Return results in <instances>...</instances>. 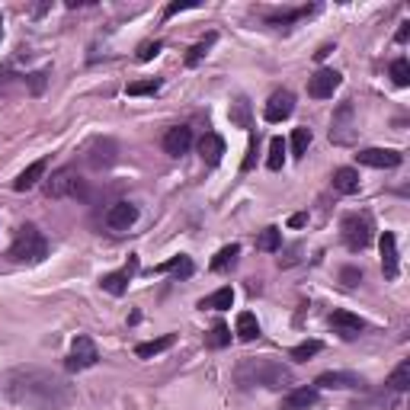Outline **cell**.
Returning a JSON list of instances; mask_svg holds the SVG:
<instances>
[{
	"label": "cell",
	"mask_w": 410,
	"mask_h": 410,
	"mask_svg": "<svg viewBox=\"0 0 410 410\" xmlns=\"http://www.w3.org/2000/svg\"><path fill=\"white\" fill-rule=\"evenodd\" d=\"M3 391L10 401L23 404V407L35 410H65L74 401V391L61 375L49 372V368L35 366H19L13 372H7L3 378Z\"/></svg>",
	"instance_id": "6da1fadb"
},
{
	"label": "cell",
	"mask_w": 410,
	"mask_h": 410,
	"mask_svg": "<svg viewBox=\"0 0 410 410\" xmlns=\"http://www.w3.org/2000/svg\"><path fill=\"white\" fill-rule=\"evenodd\" d=\"M241 388H289L292 385V368L276 359H244L234 372Z\"/></svg>",
	"instance_id": "7a4b0ae2"
},
{
	"label": "cell",
	"mask_w": 410,
	"mask_h": 410,
	"mask_svg": "<svg viewBox=\"0 0 410 410\" xmlns=\"http://www.w3.org/2000/svg\"><path fill=\"white\" fill-rule=\"evenodd\" d=\"M45 253H49V241L42 237V231L35 225H23L13 237V244H10L7 257L13 263H42Z\"/></svg>",
	"instance_id": "3957f363"
},
{
	"label": "cell",
	"mask_w": 410,
	"mask_h": 410,
	"mask_svg": "<svg viewBox=\"0 0 410 410\" xmlns=\"http://www.w3.org/2000/svg\"><path fill=\"white\" fill-rule=\"evenodd\" d=\"M340 231H343V244L350 247L352 253L366 250L368 244H372V234H375L372 218H368L366 212H350V215L340 221Z\"/></svg>",
	"instance_id": "277c9868"
},
{
	"label": "cell",
	"mask_w": 410,
	"mask_h": 410,
	"mask_svg": "<svg viewBox=\"0 0 410 410\" xmlns=\"http://www.w3.org/2000/svg\"><path fill=\"white\" fill-rule=\"evenodd\" d=\"M45 193H49V199H87V186L77 167H61L51 173Z\"/></svg>",
	"instance_id": "5b68a950"
},
{
	"label": "cell",
	"mask_w": 410,
	"mask_h": 410,
	"mask_svg": "<svg viewBox=\"0 0 410 410\" xmlns=\"http://www.w3.org/2000/svg\"><path fill=\"white\" fill-rule=\"evenodd\" d=\"M356 138V106L352 100L340 103V109L334 112V122H330V142L334 144H350Z\"/></svg>",
	"instance_id": "8992f818"
},
{
	"label": "cell",
	"mask_w": 410,
	"mask_h": 410,
	"mask_svg": "<svg viewBox=\"0 0 410 410\" xmlns=\"http://www.w3.org/2000/svg\"><path fill=\"white\" fill-rule=\"evenodd\" d=\"M100 359V352H96V343H93L90 336H77L74 343H71V352H67V372H84V368H93Z\"/></svg>",
	"instance_id": "52a82bcc"
},
{
	"label": "cell",
	"mask_w": 410,
	"mask_h": 410,
	"mask_svg": "<svg viewBox=\"0 0 410 410\" xmlns=\"http://www.w3.org/2000/svg\"><path fill=\"white\" fill-rule=\"evenodd\" d=\"M340 84H343V74H340V71H334V67H321L318 74L308 80V93L314 96V100H330Z\"/></svg>",
	"instance_id": "ba28073f"
},
{
	"label": "cell",
	"mask_w": 410,
	"mask_h": 410,
	"mask_svg": "<svg viewBox=\"0 0 410 410\" xmlns=\"http://www.w3.org/2000/svg\"><path fill=\"white\" fill-rule=\"evenodd\" d=\"M135 273H138V257H128V263L122 269L100 276V289H103V292H109V295H122L128 289V282H132Z\"/></svg>",
	"instance_id": "9c48e42d"
},
{
	"label": "cell",
	"mask_w": 410,
	"mask_h": 410,
	"mask_svg": "<svg viewBox=\"0 0 410 410\" xmlns=\"http://www.w3.org/2000/svg\"><path fill=\"white\" fill-rule=\"evenodd\" d=\"M356 160L359 164H366V167H375V170H391L398 167L404 160L401 151H391V148H366V151L356 154Z\"/></svg>",
	"instance_id": "30bf717a"
},
{
	"label": "cell",
	"mask_w": 410,
	"mask_h": 410,
	"mask_svg": "<svg viewBox=\"0 0 410 410\" xmlns=\"http://www.w3.org/2000/svg\"><path fill=\"white\" fill-rule=\"evenodd\" d=\"M330 327H334V334H340L343 340H356V336H362V330H366V321H362L359 314H352V311H334V314H330Z\"/></svg>",
	"instance_id": "8fae6325"
},
{
	"label": "cell",
	"mask_w": 410,
	"mask_h": 410,
	"mask_svg": "<svg viewBox=\"0 0 410 410\" xmlns=\"http://www.w3.org/2000/svg\"><path fill=\"white\" fill-rule=\"evenodd\" d=\"M135 221H138V209H135L132 202H116V205H109V212H106L109 231H128Z\"/></svg>",
	"instance_id": "7c38bea8"
},
{
	"label": "cell",
	"mask_w": 410,
	"mask_h": 410,
	"mask_svg": "<svg viewBox=\"0 0 410 410\" xmlns=\"http://www.w3.org/2000/svg\"><path fill=\"white\" fill-rule=\"evenodd\" d=\"M295 112V96L289 90H279L269 96L266 109H263V116H266V122H285V119Z\"/></svg>",
	"instance_id": "4fadbf2b"
},
{
	"label": "cell",
	"mask_w": 410,
	"mask_h": 410,
	"mask_svg": "<svg viewBox=\"0 0 410 410\" xmlns=\"http://www.w3.org/2000/svg\"><path fill=\"white\" fill-rule=\"evenodd\" d=\"M189 148H193V128L189 126H176L164 135V151H167L170 157H183Z\"/></svg>",
	"instance_id": "5bb4252c"
},
{
	"label": "cell",
	"mask_w": 410,
	"mask_h": 410,
	"mask_svg": "<svg viewBox=\"0 0 410 410\" xmlns=\"http://www.w3.org/2000/svg\"><path fill=\"white\" fill-rule=\"evenodd\" d=\"M382 273H385L388 282L398 279V273H401V263H398V237L391 231L382 234Z\"/></svg>",
	"instance_id": "9a60e30c"
},
{
	"label": "cell",
	"mask_w": 410,
	"mask_h": 410,
	"mask_svg": "<svg viewBox=\"0 0 410 410\" xmlns=\"http://www.w3.org/2000/svg\"><path fill=\"white\" fill-rule=\"evenodd\" d=\"M318 388H336V391H343V388H366V378L356 375V372H324V375H318V382H314Z\"/></svg>",
	"instance_id": "2e32d148"
},
{
	"label": "cell",
	"mask_w": 410,
	"mask_h": 410,
	"mask_svg": "<svg viewBox=\"0 0 410 410\" xmlns=\"http://www.w3.org/2000/svg\"><path fill=\"white\" fill-rule=\"evenodd\" d=\"M116 154H119V144L112 142V138H100V142H93V148H90V167L93 170L112 167V164H116Z\"/></svg>",
	"instance_id": "e0dca14e"
},
{
	"label": "cell",
	"mask_w": 410,
	"mask_h": 410,
	"mask_svg": "<svg viewBox=\"0 0 410 410\" xmlns=\"http://www.w3.org/2000/svg\"><path fill=\"white\" fill-rule=\"evenodd\" d=\"M199 154H202V160H205L209 167H218L221 157H225V138L215 135V132H205L202 135V142H199Z\"/></svg>",
	"instance_id": "ac0fdd59"
},
{
	"label": "cell",
	"mask_w": 410,
	"mask_h": 410,
	"mask_svg": "<svg viewBox=\"0 0 410 410\" xmlns=\"http://www.w3.org/2000/svg\"><path fill=\"white\" fill-rule=\"evenodd\" d=\"M318 404V388H295L282 398L279 410H308Z\"/></svg>",
	"instance_id": "d6986e66"
},
{
	"label": "cell",
	"mask_w": 410,
	"mask_h": 410,
	"mask_svg": "<svg viewBox=\"0 0 410 410\" xmlns=\"http://www.w3.org/2000/svg\"><path fill=\"white\" fill-rule=\"evenodd\" d=\"M234 334H237V340H241V343H253V340L259 336L257 314H250V311H241V314H237V324H234Z\"/></svg>",
	"instance_id": "ffe728a7"
},
{
	"label": "cell",
	"mask_w": 410,
	"mask_h": 410,
	"mask_svg": "<svg viewBox=\"0 0 410 410\" xmlns=\"http://www.w3.org/2000/svg\"><path fill=\"white\" fill-rule=\"evenodd\" d=\"M160 273H176L180 279H189L193 276V259L180 253V257L167 259V263H157V266L151 269V276H160Z\"/></svg>",
	"instance_id": "44dd1931"
},
{
	"label": "cell",
	"mask_w": 410,
	"mask_h": 410,
	"mask_svg": "<svg viewBox=\"0 0 410 410\" xmlns=\"http://www.w3.org/2000/svg\"><path fill=\"white\" fill-rule=\"evenodd\" d=\"M311 13H318V7H298V10H285V13H269L266 23L276 26V29H289L292 23H298V19L311 17Z\"/></svg>",
	"instance_id": "7402d4cb"
},
{
	"label": "cell",
	"mask_w": 410,
	"mask_h": 410,
	"mask_svg": "<svg viewBox=\"0 0 410 410\" xmlns=\"http://www.w3.org/2000/svg\"><path fill=\"white\" fill-rule=\"evenodd\" d=\"M173 343H176V334H164V336H157V340L138 343V346H135V356H138V359H151V356H157V352L170 350Z\"/></svg>",
	"instance_id": "603a6c76"
},
{
	"label": "cell",
	"mask_w": 410,
	"mask_h": 410,
	"mask_svg": "<svg viewBox=\"0 0 410 410\" xmlns=\"http://www.w3.org/2000/svg\"><path fill=\"white\" fill-rule=\"evenodd\" d=\"M42 173H45V160H35V164H29V167H26L23 173L13 180V189H17V193H26V189H33V186L42 180Z\"/></svg>",
	"instance_id": "cb8c5ba5"
},
{
	"label": "cell",
	"mask_w": 410,
	"mask_h": 410,
	"mask_svg": "<svg viewBox=\"0 0 410 410\" xmlns=\"http://www.w3.org/2000/svg\"><path fill=\"white\" fill-rule=\"evenodd\" d=\"M334 189L336 193H343V196L359 193V173H356L352 167H340L334 173Z\"/></svg>",
	"instance_id": "d4e9b609"
},
{
	"label": "cell",
	"mask_w": 410,
	"mask_h": 410,
	"mask_svg": "<svg viewBox=\"0 0 410 410\" xmlns=\"http://www.w3.org/2000/svg\"><path fill=\"white\" fill-rule=\"evenodd\" d=\"M231 305H234V289H231V285H225V289H218L215 295H209V298H202L199 302V308L205 311H225V308H231Z\"/></svg>",
	"instance_id": "484cf974"
},
{
	"label": "cell",
	"mask_w": 410,
	"mask_h": 410,
	"mask_svg": "<svg viewBox=\"0 0 410 410\" xmlns=\"http://www.w3.org/2000/svg\"><path fill=\"white\" fill-rule=\"evenodd\" d=\"M237 257H241V247L237 244H228V247H221V250L215 253V259H212V273H225L228 266H234Z\"/></svg>",
	"instance_id": "4316f807"
},
{
	"label": "cell",
	"mask_w": 410,
	"mask_h": 410,
	"mask_svg": "<svg viewBox=\"0 0 410 410\" xmlns=\"http://www.w3.org/2000/svg\"><path fill=\"white\" fill-rule=\"evenodd\" d=\"M215 42H218V35H215V33H209L205 39H202V42H196L193 49H189V55H186V67H196V65H199V61L209 55V49H212Z\"/></svg>",
	"instance_id": "83f0119b"
},
{
	"label": "cell",
	"mask_w": 410,
	"mask_h": 410,
	"mask_svg": "<svg viewBox=\"0 0 410 410\" xmlns=\"http://www.w3.org/2000/svg\"><path fill=\"white\" fill-rule=\"evenodd\" d=\"M388 385H391L394 391H407V388H410V359L398 362V368L388 375Z\"/></svg>",
	"instance_id": "f1b7e54d"
},
{
	"label": "cell",
	"mask_w": 410,
	"mask_h": 410,
	"mask_svg": "<svg viewBox=\"0 0 410 410\" xmlns=\"http://www.w3.org/2000/svg\"><path fill=\"white\" fill-rule=\"evenodd\" d=\"M231 122H234L237 128H250V103L244 100V96L231 103Z\"/></svg>",
	"instance_id": "f546056e"
},
{
	"label": "cell",
	"mask_w": 410,
	"mask_h": 410,
	"mask_svg": "<svg viewBox=\"0 0 410 410\" xmlns=\"http://www.w3.org/2000/svg\"><path fill=\"white\" fill-rule=\"evenodd\" d=\"M160 90V77H148V80H135L128 84V96H151V93Z\"/></svg>",
	"instance_id": "4dcf8cb0"
},
{
	"label": "cell",
	"mask_w": 410,
	"mask_h": 410,
	"mask_svg": "<svg viewBox=\"0 0 410 410\" xmlns=\"http://www.w3.org/2000/svg\"><path fill=\"white\" fill-rule=\"evenodd\" d=\"M308 144H311V128H295L292 132V157H305L308 154Z\"/></svg>",
	"instance_id": "1f68e13d"
},
{
	"label": "cell",
	"mask_w": 410,
	"mask_h": 410,
	"mask_svg": "<svg viewBox=\"0 0 410 410\" xmlns=\"http://www.w3.org/2000/svg\"><path fill=\"white\" fill-rule=\"evenodd\" d=\"M282 164H285V142H282V138H273V142H269L266 167L269 170H282Z\"/></svg>",
	"instance_id": "d6a6232c"
},
{
	"label": "cell",
	"mask_w": 410,
	"mask_h": 410,
	"mask_svg": "<svg viewBox=\"0 0 410 410\" xmlns=\"http://www.w3.org/2000/svg\"><path fill=\"white\" fill-rule=\"evenodd\" d=\"M391 77L398 87H410V61L407 58H394L391 61Z\"/></svg>",
	"instance_id": "836d02e7"
},
{
	"label": "cell",
	"mask_w": 410,
	"mask_h": 410,
	"mask_svg": "<svg viewBox=\"0 0 410 410\" xmlns=\"http://www.w3.org/2000/svg\"><path fill=\"white\" fill-rule=\"evenodd\" d=\"M205 343H209L212 350H221V346L231 343V330H228V327L218 321V324L212 327V334H209V340H205Z\"/></svg>",
	"instance_id": "e575fe53"
},
{
	"label": "cell",
	"mask_w": 410,
	"mask_h": 410,
	"mask_svg": "<svg viewBox=\"0 0 410 410\" xmlns=\"http://www.w3.org/2000/svg\"><path fill=\"white\" fill-rule=\"evenodd\" d=\"M279 244H282V234H279V228H266L263 234H259V241H257V247L259 250H279Z\"/></svg>",
	"instance_id": "d590c367"
},
{
	"label": "cell",
	"mask_w": 410,
	"mask_h": 410,
	"mask_svg": "<svg viewBox=\"0 0 410 410\" xmlns=\"http://www.w3.org/2000/svg\"><path fill=\"white\" fill-rule=\"evenodd\" d=\"M318 352H321V343H318V340H308V343H298V346H295V350H292V359H295V362H308L311 356H318Z\"/></svg>",
	"instance_id": "8d00e7d4"
},
{
	"label": "cell",
	"mask_w": 410,
	"mask_h": 410,
	"mask_svg": "<svg viewBox=\"0 0 410 410\" xmlns=\"http://www.w3.org/2000/svg\"><path fill=\"white\" fill-rule=\"evenodd\" d=\"M199 7V0H173V3H167V10H164V19L176 17V13H183V10H196Z\"/></svg>",
	"instance_id": "74e56055"
},
{
	"label": "cell",
	"mask_w": 410,
	"mask_h": 410,
	"mask_svg": "<svg viewBox=\"0 0 410 410\" xmlns=\"http://www.w3.org/2000/svg\"><path fill=\"white\" fill-rule=\"evenodd\" d=\"M340 282H343L346 289H356V285L362 282V269H356V266H346L343 273H340Z\"/></svg>",
	"instance_id": "f35d334b"
},
{
	"label": "cell",
	"mask_w": 410,
	"mask_h": 410,
	"mask_svg": "<svg viewBox=\"0 0 410 410\" xmlns=\"http://www.w3.org/2000/svg\"><path fill=\"white\" fill-rule=\"evenodd\" d=\"M160 49H164V42H142L138 45V61H151L154 55H160Z\"/></svg>",
	"instance_id": "ab89813d"
},
{
	"label": "cell",
	"mask_w": 410,
	"mask_h": 410,
	"mask_svg": "<svg viewBox=\"0 0 410 410\" xmlns=\"http://www.w3.org/2000/svg\"><path fill=\"white\" fill-rule=\"evenodd\" d=\"M253 164H257V135H250V148H247V157H244L241 170H253Z\"/></svg>",
	"instance_id": "60d3db41"
},
{
	"label": "cell",
	"mask_w": 410,
	"mask_h": 410,
	"mask_svg": "<svg viewBox=\"0 0 410 410\" xmlns=\"http://www.w3.org/2000/svg\"><path fill=\"white\" fill-rule=\"evenodd\" d=\"M305 225H308V215H305V212H298V215L289 218V228H305Z\"/></svg>",
	"instance_id": "b9f144b4"
},
{
	"label": "cell",
	"mask_w": 410,
	"mask_h": 410,
	"mask_svg": "<svg viewBox=\"0 0 410 410\" xmlns=\"http://www.w3.org/2000/svg\"><path fill=\"white\" fill-rule=\"evenodd\" d=\"M394 39H398V42H407V39H410V23H401V29H398Z\"/></svg>",
	"instance_id": "7bdbcfd3"
},
{
	"label": "cell",
	"mask_w": 410,
	"mask_h": 410,
	"mask_svg": "<svg viewBox=\"0 0 410 410\" xmlns=\"http://www.w3.org/2000/svg\"><path fill=\"white\" fill-rule=\"evenodd\" d=\"M0 35H3V19H0Z\"/></svg>",
	"instance_id": "ee69618b"
}]
</instances>
